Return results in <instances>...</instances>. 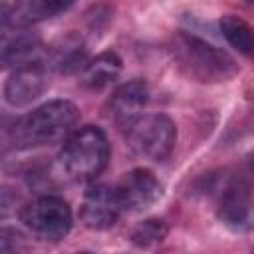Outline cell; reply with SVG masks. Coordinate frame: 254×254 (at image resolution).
I'll return each mask as SVG.
<instances>
[{"mask_svg": "<svg viewBox=\"0 0 254 254\" xmlns=\"http://www.w3.org/2000/svg\"><path fill=\"white\" fill-rule=\"evenodd\" d=\"M20 222L40 240L58 242L64 240L73 224L69 204L56 194H42L26 202L20 212Z\"/></svg>", "mask_w": 254, "mask_h": 254, "instance_id": "obj_5", "label": "cell"}, {"mask_svg": "<svg viewBox=\"0 0 254 254\" xmlns=\"http://www.w3.org/2000/svg\"><path fill=\"white\" fill-rule=\"evenodd\" d=\"M216 216L232 232L254 230V187L242 177H228L216 192Z\"/></svg>", "mask_w": 254, "mask_h": 254, "instance_id": "obj_6", "label": "cell"}, {"mask_svg": "<svg viewBox=\"0 0 254 254\" xmlns=\"http://www.w3.org/2000/svg\"><path fill=\"white\" fill-rule=\"evenodd\" d=\"M147 101H149L147 83L143 79H131L117 85L111 91V95L107 97L105 109H107V115L113 119V123L125 129L139 115H143Z\"/></svg>", "mask_w": 254, "mask_h": 254, "instance_id": "obj_10", "label": "cell"}, {"mask_svg": "<svg viewBox=\"0 0 254 254\" xmlns=\"http://www.w3.org/2000/svg\"><path fill=\"white\" fill-rule=\"evenodd\" d=\"M115 189L123 212H143L163 196V187L159 179L149 169L143 167L125 173Z\"/></svg>", "mask_w": 254, "mask_h": 254, "instance_id": "obj_9", "label": "cell"}, {"mask_svg": "<svg viewBox=\"0 0 254 254\" xmlns=\"http://www.w3.org/2000/svg\"><path fill=\"white\" fill-rule=\"evenodd\" d=\"M222 38L240 54L254 56V28L240 16L226 14L218 22Z\"/></svg>", "mask_w": 254, "mask_h": 254, "instance_id": "obj_15", "label": "cell"}, {"mask_svg": "<svg viewBox=\"0 0 254 254\" xmlns=\"http://www.w3.org/2000/svg\"><path fill=\"white\" fill-rule=\"evenodd\" d=\"M127 147L141 159L165 161L177 143V127L163 113L139 115L125 127Z\"/></svg>", "mask_w": 254, "mask_h": 254, "instance_id": "obj_4", "label": "cell"}, {"mask_svg": "<svg viewBox=\"0 0 254 254\" xmlns=\"http://www.w3.org/2000/svg\"><path fill=\"white\" fill-rule=\"evenodd\" d=\"M121 67V58L115 52H101L83 67L81 83L89 89H103L117 81Z\"/></svg>", "mask_w": 254, "mask_h": 254, "instance_id": "obj_14", "label": "cell"}, {"mask_svg": "<svg viewBox=\"0 0 254 254\" xmlns=\"http://www.w3.org/2000/svg\"><path fill=\"white\" fill-rule=\"evenodd\" d=\"M48 65L42 60L22 64L12 69L4 83V99L12 107H26L48 89Z\"/></svg>", "mask_w": 254, "mask_h": 254, "instance_id": "obj_7", "label": "cell"}, {"mask_svg": "<svg viewBox=\"0 0 254 254\" xmlns=\"http://www.w3.org/2000/svg\"><path fill=\"white\" fill-rule=\"evenodd\" d=\"M250 125H252V129H254V113H252V119H250Z\"/></svg>", "mask_w": 254, "mask_h": 254, "instance_id": "obj_17", "label": "cell"}, {"mask_svg": "<svg viewBox=\"0 0 254 254\" xmlns=\"http://www.w3.org/2000/svg\"><path fill=\"white\" fill-rule=\"evenodd\" d=\"M169 234V226L165 220L161 218H147L143 222H139L133 232H131V242L135 246H141V248H149V246H155L159 242H163Z\"/></svg>", "mask_w": 254, "mask_h": 254, "instance_id": "obj_16", "label": "cell"}, {"mask_svg": "<svg viewBox=\"0 0 254 254\" xmlns=\"http://www.w3.org/2000/svg\"><path fill=\"white\" fill-rule=\"evenodd\" d=\"M252 167H254V157H252Z\"/></svg>", "mask_w": 254, "mask_h": 254, "instance_id": "obj_18", "label": "cell"}, {"mask_svg": "<svg viewBox=\"0 0 254 254\" xmlns=\"http://www.w3.org/2000/svg\"><path fill=\"white\" fill-rule=\"evenodd\" d=\"M42 48V40L38 36V32L30 30V28H14L12 34L6 30L4 32V40H2V64L4 67H18L22 64L40 60Z\"/></svg>", "mask_w": 254, "mask_h": 254, "instance_id": "obj_13", "label": "cell"}, {"mask_svg": "<svg viewBox=\"0 0 254 254\" xmlns=\"http://www.w3.org/2000/svg\"><path fill=\"white\" fill-rule=\"evenodd\" d=\"M75 0H14L10 6L4 4L2 24L6 28H32L44 20H50L67 8Z\"/></svg>", "mask_w": 254, "mask_h": 254, "instance_id": "obj_11", "label": "cell"}, {"mask_svg": "<svg viewBox=\"0 0 254 254\" xmlns=\"http://www.w3.org/2000/svg\"><path fill=\"white\" fill-rule=\"evenodd\" d=\"M171 52L179 67L200 83L228 81L238 73V64L228 52L189 32H179L173 38Z\"/></svg>", "mask_w": 254, "mask_h": 254, "instance_id": "obj_2", "label": "cell"}, {"mask_svg": "<svg viewBox=\"0 0 254 254\" xmlns=\"http://www.w3.org/2000/svg\"><path fill=\"white\" fill-rule=\"evenodd\" d=\"M123 212L121 200L115 187L107 185H89L81 196L79 218L87 228L105 230L111 228Z\"/></svg>", "mask_w": 254, "mask_h": 254, "instance_id": "obj_8", "label": "cell"}, {"mask_svg": "<svg viewBox=\"0 0 254 254\" xmlns=\"http://www.w3.org/2000/svg\"><path fill=\"white\" fill-rule=\"evenodd\" d=\"M111 157L107 135L95 127L85 125L75 129L60 151V167L73 181H93L99 177Z\"/></svg>", "mask_w": 254, "mask_h": 254, "instance_id": "obj_3", "label": "cell"}, {"mask_svg": "<svg viewBox=\"0 0 254 254\" xmlns=\"http://www.w3.org/2000/svg\"><path fill=\"white\" fill-rule=\"evenodd\" d=\"M79 119V109L69 99H52L20 117L12 129L16 149H32L65 141Z\"/></svg>", "mask_w": 254, "mask_h": 254, "instance_id": "obj_1", "label": "cell"}, {"mask_svg": "<svg viewBox=\"0 0 254 254\" xmlns=\"http://www.w3.org/2000/svg\"><path fill=\"white\" fill-rule=\"evenodd\" d=\"M87 50H85V42L79 34L69 32L65 36H60L46 52V65L52 67L58 73H77L83 71V67L87 65Z\"/></svg>", "mask_w": 254, "mask_h": 254, "instance_id": "obj_12", "label": "cell"}]
</instances>
